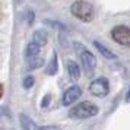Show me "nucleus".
<instances>
[{"label":"nucleus","mask_w":130,"mask_h":130,"mask_svg":"<svg viewBox=\"0 0 130 130\" xmlns=\"http://www.w3.org/2000/svg\"><path fill=\"white\" fill-rule=\"evenodd\" d=\"M76 45V51L79 54V57H80V61H82L83 67H85V70L91 73L92 69H95V66H96V60H95V56L91 51H89L88 48H85L82 44H75Z\"/></svg>","instance_id":"nucleus-3"},{"label":"nucleus","mask_w":130,"mask_h":130,"mask_svg":"<svg viewBox=\"0 0 130 130\" xmlns=\"http://www.w3.org/2000/svg\"><path fill=\"white\" fill-rule=\"evenodd\" d=\"M108 91H110V86H108V80L105 77H98L89 85V92L98 98H104L108 94Z\"/></svg>","instance_id":"nucleus-5"},{"label":"nucleus","mask_w":130,"mask_h":130,"mask_svg":"<svg viewBox=\"0 0 130 130\" xmlns=\"http://www.w3.org/2000/svg\"><path fill=\"white\" fill-rule=\"evenodd\" d=\"M126 101L130 102V88H129V91H127V95H126Z\"/></svg>","instance_id":"nucleus-13"},{"label":"nucleus","mask_w":130,"mask_h":130,"mask_svg":"<svg viewBox=\"0 0 130 130\" xmlns=\"http://www.w3.org/2000/svg\"><path fill=\"white\" fill-rule=\"evenodd\" d=\"M19 121H21L22 130H50V129H47V127H40V126H37L26 114H21V116H19Z\"/></svg>","instance_id":"nucleus-7"},{"label":"nucleus","mask_w":130,"mask_h":130,"mask_svg":"<svg viewBox=\"0 0 130 130\" xmlns=\"http://www.w3.org/2000/svg\"><path fill=\"white\" fill-rule=\"evenodd\" d=\"M98 114V107L89 102V101H83L77 105L72 107V110L69 111V116L72 118H79V120H83V118H91Z\"/></svg>","instance_id":"nucleus-2"},{"label":"nucleus","mask_w":130,"mask_h":130,"mask_svg":"<svg viewBox=\"0 0 130 130\" xmlns=\"http://www.w3.org/2000/svg\"><path fill=\"white\" fill-rule=\"evenodd\" d=\"M80 95H82V89L79 88L77 85H73L70 88H67L64 91V94H63V105L69 107L72 104H75L80 98Z\"/></svg>","instance_id":"nucleus-6"},{"label":"nucleus","mask_w":130,"mask_h":130,"mask_svg":"<svg viewBox=\"0 0 130 130\" xmlns=\"http://www.w3.org/2000/svg\"><path fill=\"white\" fill-rule=\"evenodd\" d=\"M32 85H34V77H26L24 80V88L25 89H29Z\"/></svg>","instance_id":"nucleus-11"},{"label":"nucleus","mask_w":130,"mask_h":130,"mask_svg":"<svg viewBox=\"0 0 130 130\" xmlns=\"http://www.w3.org/2000/svg\"><path fill=\"white\" fill-rule=\"evenodd\" d=\"M94 45H95L96 48H98V50H100V53L102 54V56H104L105 59H116V54L112 53V51H110L108 48H105L104 45H102V44H101V42L95 41V42H94Z\"/></svg>","instance_id":"nucleus-10"},{"label":"nucleus","mask_w":130,"mask_h":130,"mask_svg":"<svg viewBox=\"0 0 130 130\" xmlns=\"http://www.w3.org/2000/svg\"><path fill=\"white\" fill-rule=\"evenodd\" d=\"M66 67H67V73H69V76H70L73 80H77V79L80 77V69H79V66H77L76 61H73V60H67Z\"/></svg>","instance_id":"nucleus-8"},{"label":"nucleus","mask_w":130,"mask_h":130,"mask_svg":"<svg viewBox=\"0 0 130 130\" xmlns=\"http://www.w3.org/2000/svg\"><path fill=\"white\" fill-rule=\"evenodd\" d=\"M70 12L77 19H80L83 22H91L95 18L94 6L91 3H88V2H85V0H76L70 6Z\"/></svg>","instance_id":"nucleus-1"},{"label":"nucleus","mask_w":130,"mask_h":130,"mask_svg":"<svg viewBox=\"0 0 130 130\" xmlns=\"http://www.w3.org/2000/svg\"><path fill=\"white\" fill-rule=\"evenodd\" d=\"M111 37L116 42L124 47H130V28L124 26V25H118L114 26L111 31Z\"/></svg>","instance_id":"nucleus-4"},{"label":"nucleus","mask_w":130,"mask_h":130,"mask_svg":"<svg viewBox=\"0 0 130 130\" xmlns=\"http://www.w3.org/2000/svg\"><path fill=\"white\" fill-rule=\"evenodd\" d=\"M50 98H51V96H50V94L44 96V100H42V102H41V107H42V108H47L48 102H50Z\"/></svg>","instance_id":"nucleus-12"},{"label":"nucleus","mask_w":130,"mask_h":130,"mask_svg":"<svg viewBox=\"0 0 130 130\" xmlns=\"http://www.w3.org/2000/svg\"><path fill=\"white\" fill-rule=\"evenodd\" d=\"M34 42H35L37 45H44L45 42H47V34L44 32V31H35L34 32Z\"/></svg>","instance_id":"nucleus-9"}]
</instances>
